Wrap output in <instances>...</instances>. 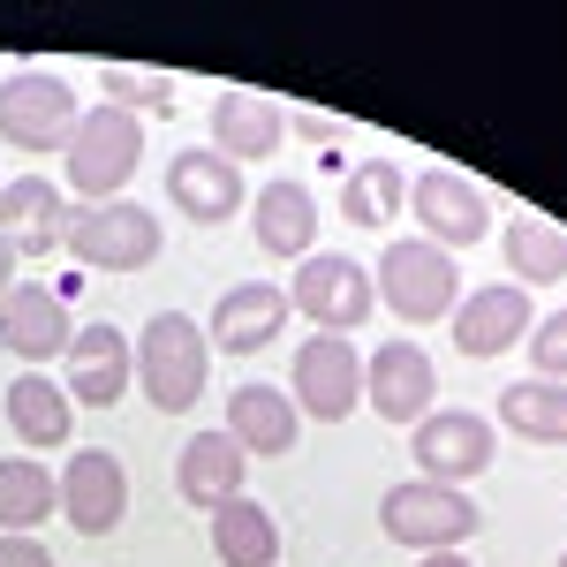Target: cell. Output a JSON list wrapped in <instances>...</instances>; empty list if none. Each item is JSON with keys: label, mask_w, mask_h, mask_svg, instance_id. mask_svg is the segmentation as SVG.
I'll return each instance as SVG.
<instances>
[{"label": "cell", "mask_w": 567, "mask_h": 567, "mask_svg": "<svg viewBox=\"0 0 567 567\" xmlns=\"http://www.w3.org/2000/svg\"><path fill=\"white\" fill-rule=\"evenodd\" d=\"M130 386H136V341L130 333L106 326V318L76 326V341L61 355V393H69L76 409H114Z\"/></svg>", "instance_id": "cell-11"}, {"label": "cell", "mask_w": 567, "mask_h": 567, "mask_svg": "<svg viewBox=\"0 0 567 567\" xmlns=\"http://www.w3.org/2000/svg\"><path fill=\"white\" fill-rule=\"evenodd\" d=\"M492 454H499V424L477 416V409H432L409 432V462L424 470V484H462L470 492V477L492 470Z\"/></svg>", "instance_id": "cell-8"}, {"label": "cell", "mask_w": 567, "mask_h": 567, "mask_svg": "<svg viewBox=\"0 0 567 567\" xmlns=\"http://www.w3.org/2000/svg\"><path fill=\"white\" fill-rule=\"evenodd\" d=\"M379 529H386L393 545H409V553H462V545L484 529V507L462 492V484L409 477V484H386Z\"/></svg>", "instance_id": "cell-3"}, {"label": "cell", "mask_w": 567, "mask_h": 567, "mask_svg": "<svg viewBox=\"0 0 567 567\" xmlns=\"http://www.w3.org/2000/svg\"><path fill=\"white\" fill-rule=\"evenodd\" d=\"M446 326H454V349L477 355V363L484 355H507L515 341H529V326H537V318H529V288H515V280H507V288H470Z\"/></svg>", "instance_id": "cell-18"}, {"label": "cell", "mask_w": 567, "mask_h": 567, "mask_svg": "<svg viewBox=\"0 0 567 567\" xmlns=\"http://www.w3.org/2000/svg\"><path fill=\"white\" fill-rule=\"evenodd\" d=\"M136 159H144V122L130 106H84V122H76L69 152H61V175H69V189L84 205H114L130 189Z\"/></svg>", "instance_id": "cell-2"}, {"label": "cell", "mask_w": 567, "mask_h": 567, "mask_svg": "<svg viewBox=\"0 0 567 567\" xmlns=\"http://www.w3.org/2000/svg\"><path fill=\"white\" fill-rule=\"evenodd\" d=\"M280 136H288L280 99H265V91H219L213 99V152L227 159V167H258V159H272Z\"/></svg>", "instance_id": "cell-19"}, {"label": "cell", "mask_w": 567, "mask_h": 567, "mask_svg": "<svg viewBox=\"0 0 567 567\" xmlns=\"http://www.w3.org/2000/svg\"><path fill=\"white\" fill-rule=\"evenodd\" d=\"M0 567H53L45 537H0Z\"/></svg>", "instance_id": "cell-31"}, {"label": "cell", "mask_w": 567, "mask_h": 567, "mask_svg": "<svg viewBox=\"0 0 567 567\" xmlns=\"http://www.w3.org/2000/svg\"><path fill=\"white\" fill-rule=\"evenodd\" d=\"M288 401H296V416H310V424L355 416V401H363V355H355V341H341V333H303Z\"/></svg>", "instance_id": "cell-9"}, {"label": "cell", "mask_w": 567, "mask_h": 567, "mask_svg": "<svg viewBox=\"0 0 567 567\" xmlns=\"http://www.w3.org/2000/svg\"><path fill=\"white\" fill-rule=\"evenodd\" d=\"M371 288H379V303L393 318H409V326H432V318H454L462 303V272L446 250H432L424 235H393L379 265H371Z\"/></svg>", "instance_id": "cell-4"}, {"label": "cell", "mask_w": 567, "mask_h": 567, "mask_svg": "<svg viewBox=\"0 0 567 567\" xmlns=\"http://www.w3.org/2000/svg\"><path fill=\"white\" fill-rule=\"evenodd\" d=\"M8 288H16V250L0 243V296H8Z\"/></svg>", "instance_id": "cell-33"}, {"label": "cell", "mask_w": 567, "mask_h": 567, "mask_svg": "<svg viewBox=\"0 0 567 567\" xmlns=\"http://www.w3.org/2000/svg\"><path fill=\"white\" fill-rule=\"evenodd\" d=\"M288 310H303L310 333H341V341H349L355 326L379 310V288H371L363 258H341V250H310V258L296 265V280H288Z\"/></svg>", "instance_id": "cell-7"}, {"label": "cell", "mask_w": 567, "mask_h": 567, "mask_svg": "<svg viewBox=\"0 0 567 567\" xmlns=\"http://www.w3.org/2000/svg\"><path fill=\"white\" fill-rule=\"evenodd\" d=\"M76 341V326H69V303L45 288V280H16L8 296H0V349L23 355L31 371L53 363V355H69Z\"/></svg>", "instance_id": "cell-16"}, {"label": "cell", "mask_w": 567, "mask_h": 567, "mask_svg": "<svg viewBox=\"0 0 567 567\" xmlns=\"http://www.w3.org/2000/svg\"><path fill=\"white\" fill-rule=\"evenodd\" d=\"M61 189L45 175H16L0 182V243L16 250V258H53L61 250Z\"/></svg>", "instance_id": "cell-21"}, {"label": "cell", "mask_w": 567, "mask_h": 567, "mask_svg": "<svg viewBox=\"0 0 567 567\" xmlns=\"http://www.w3.org/2000/svg\"><path fill=\"white\" fill-rule=\"evenodd\" d=\"M416 567H470V553H416Z\"/></svg>", "instance_id": "cell-32"}, {"label": "cell", "mask_w": 567, "mask_h": 567, "mask_svg": "<svg viewBox=\"0 0 567 567\" xmlns=\"http://www.w3.org/2000/svg\"><path fill=\"white\" fill-rule=\"evenodd\" d=\"M560 567H567V553H560Z\"/></svg>", "instance_id": "cell-34"}, {"label": "cell", "mask_w": 567, "mask_h": 567, "mask_svg": "<svg viewBox=\"0 0 567 567\" xmlns=\"http://www.w3.org/2000/svg\"><path fill=\"white\" fill-rule=\"evenodd\" d=\"M61 243H69V258L91 265V272H144V265L159 258L167 227H159V213L114 197V205H69Z\"/></svg>", "instance_id": "cell-5"}, {"label": "cell", "mask_w": 567, "mask_h": 567, "mask_svg": "<svg viewBox=\"0 0 567 567\" xmlns=\"http://www.w3.org/2000/svg\"><path fill=\"white\" fill-rule=\"evenodd\" d=\"M250 227H258V250L265 258H310V243H318V197H310L296 175H272L250 197Z\"/></svg>", "instance_id": "cell-20"}, {"label": "cell", "mask_w": 567, "mask_h": 567, "mask_svg": "<svg viewBox=\"0 0 567 567\" xmlns=\"http://www.w3.org/2000/svg\"><path fill=\"white\" fill-rule=\"evenodd\" d=\"M122 515H130V470H122V454L76 446L69 470H61V523L76 529V537H106V529H122Z\"/></svg>", "instance_id": "cell-12"}, {"label": "cell", "mask_w": 567, "mask_h": 567, "mask_svg": "<svg viewBox=\"0 0 567 567\" xmlns=\"http://www.w3.org/2000/svg\"><path fill=\"white\" fill-rule=\"evenodd\" d=\"M499 424L537 446H567V386L560 379H515L499 393Z\"/></svg>", "instance_id": "cell-28"}, {"label": "cell", "mask_w": 567, "mask_h": 567, "mask_svg": "<svg viewBox=\"0 0 567 567\" xmlns=\"http://www.w3.org/2000/svg\"><path fill=\"white\" fill-rule=\"evenodd\" d=\"M213 553L219 567H280V523L243 492V499H227L213 515Z\"/></svg>", "instance_id": "cell-27"}, {"label": "cell", "mask_w": 567, "mask_h": 567, "mask_svg": "<svg viewBox=\"0 0 567 567\" xmlns=\"http://www.w3.org/2000/svg\"><path fill=\"white\" fill-rule=\"evenodd\" d=\"M205 371H213V341H205V326L189 318V310H152L144 318V333H136V386L152 409H197L205 401Z\"/></svg>", "instance_id": "cell-1"}, {"label": "cell", "mask_w": 567, "mask_h": 567, "mask_svg": "<svg viewBox=\"0 0 567 567\" xmlns=\"http://www.w3.org/2000/svg\"><path fill=\"white\" fill-rule=\"evenodd\" d=\"M0 409H8V424H16L23 446H69V432H76V401L61 393V379H45V371H23Z\"/></svg>", "instance_id": "cell-23"}, {"label": "cell", "mask_w": 567, "mask_h": 567, "mask_svg": "<svg viewBox=\"0 0 567 567\" xmlns=\"http://www.w3.org/2000/svg\"><path fill=\"white\" fill-rule=\"evenodd\" d=\"M280 326H288V288L280 280H235V288H219L213 318H205V341L213 355H258L280 341Z\"/></svg>", "instance_id": "cell-14"}, {"label": "cell", "mask_w": 567, "mask_h": 567, "mask_svg": "<svg viewBox=\"0 0 567 567\" xmlns=\"http://www.w3.org/2000/svg\"><path fill=\"white\" fill-rule=\"evenodd\" d=\"M401 205H409V175L393 159H363V167L341 175V219L363 227V235H386L401 219Z\"/></svg>", "instance_id": "cell-25"}, {"label": "cell", "mask_w": 567, "mask_h": 567, "mask_svg": "<svg viewBox=\"0 0 567 567\" xmlns=\"http://www.w3.org/2000/svg\"><path fill=\"white\" fill-rule=\"evenodd\" d=\"M45 515H61V477L39 470L31 454L0 462V537H31Z\"/></svg>", "instance_id": "cell-26"}, {"label": "cell", "mask_w": 567, "mask_h": 567, "mask_svg": "<svg viewBox=\"0 0 567 567\" xmlns=\"http://www.w3.org/2000/svg\"><path fill=\"white\" fill-rule=\"evenodd\" d=\"M167 197L189 227H227L243 213V167H227L213 144H182L167 159Z\"/></svg>", "instance_id": "cell-15"}, {"label": "cell", "mask_w": 567, "mask_h": 567, "mask_svg": "<svg viewBox=\"0 0 567 567\" xmlns=\"http://www.w3.org/2000/svg\"><path fill=\"white\" fill-rule=\"evenodd\" d=\"M99 91H106V106H130L136 122H144V114H182V106H175V99H182L175 69H136V61H106V69H99Z\"/></svg>", "instance_id": "cell-29"}, {"label": "cell", "mask_w": 567, "mask_h": 567, "mask_svg": "<svg viewBox=\"0 0 567 567\" xmlns=\"http://www.w3.org/2000/svg\"><path fill=\"white\" fill-rule=\"evenodd\" d=\"M243 477H250V454H243L227 432H189V439H182V454H175V492H182V507L219 515L227 499H243Z\"/></svg>", "instance_id": "cell-17"}, {"label": "cell", "mask_w": 567, "mask_h": 567, "mask_svg": "<svg viewBox=\"0 0 567 567\" xmlns=\"http://www.w3.org/2000/svg\"><path fill=\"white\" fill-rule=\"evenodd\" d=\"M219 432L235 439L243 454H265V462H272V454H288V446H296L303 416H296V401H288L280 386L250 379V386H235V393H227V424H219Z\"/></svg>", "instance_id": "cell-22"}, {"label": "cell", "mask_w": 567, "mask_h": 567, "mask_svg": "<svg viewBox=\"0 0 567 567\" xmlns=\"http://www.w3.org/2000/svg\"><path fill=\"white\" fill-rule=\"evenodd\" d=\"M363 393H371V409L386 416V424H424L439 401V363L416 341H386V349L363 355Z\"/></svg>", "instance_id": "cell-13"}, {"label": "cell", "mask_w": 567, "mask_h": 567, "mask_svg": "<svg viewBox=\"0 0 567 567\" xmlns=\"http://www.w3.org/2000/svg\"><path fill=\"white\" fill-rule=\"evenodd\" d=\"M409 213L424 227V243L432 250H470L484 243V227H492V197H484L470 175H454V167H424V175L409 182Z\"/></svg>", "instance_id": "cell-10"}, {"label": "cell", "mask_w": 567, "mask_h": 567, "mask_svg": "<svg viewBox=\"0 0 567 567\" xmlns=\"http://www.w3.org/2000/svg\"><path fill=\"white\" fill-rule=\"evenodd\" d=\"M499 250H507V272H515V288H560L567 280V227L537 213H515L499 227Z\"/></svg>", "instance_id": "cell-24"}, {"label": "cell", "mask_w": 567, "mask_h": 567, "mask_svg": "<svg viewBox=\"0 0 567 567\" xmlns=\"http://www.w3.org/2000/svg\"><path fill=\"white\" fill-rule=\"evenodd\" d=\"M529 379H560L567 386V310H545L537 326H529Z\"/></svg>", "instance_id": "cell-30"}, {"label": "cell", "mask_w": 567, "mask_h": 567, "mask_svg": "<svg viewBox=\"0 0 567 567\" xmlns=\"http://www.w3.org/2000/svg\"><path fill=\"white\" fill-rule=\"evenodd\" d=\"M76 122H84V106L69 76H53V69H16L0 84V144H16V152H69Z\"/></svg>", "instance_id": "cell-6"}]
</instances>
